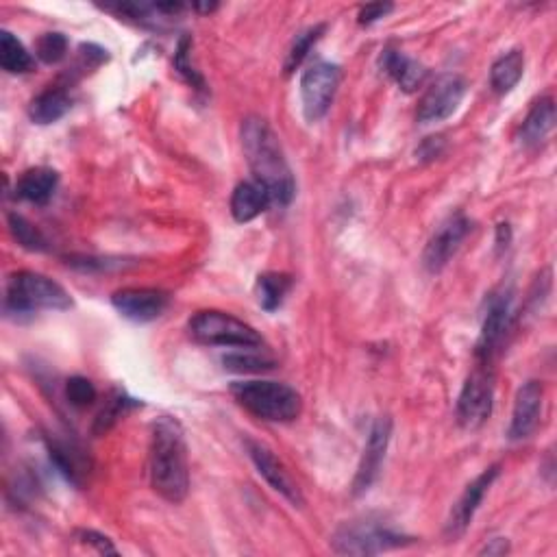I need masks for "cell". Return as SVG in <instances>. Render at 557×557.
<instances>
[{"label":"cell","instance_id":"cell-34","mask_svg":"<svg viewBox=\"0 0 557 557\" xmlns=\"http://www.w3.org/2000/svg\"><path fill=\"white\" fill-rule=\"evenodd\" d=\"M392 9H394V5H390V3L366 5L360 9V16H357V20H360V24H373L381 18H386Z\"/></svg>","mask_w":557,"mask_h":557},{"label":"cell","instance_id":"cell-6","mask_svg":"<svg viewBox=\"0 0 557 557\" xmlns=\"http://www.w3.org/2000/svg\"><path fill=\"white\" fill-rule=\"evenodd\" d=\"M333 549L342 555H375L381 551L399 549L410 544L412 538L383 527L373 521L344 525L333 536Z\"/></svg>","mask_w":557,"mask_h":557},{"label":"cell","instance_id":"cell-32","mask_svg":"<svg viewBox=\"0 0 557 557\" xmlns=\"http://www.w3.org/2000/svg\"><path fill=\"white\" fill-rule=\"evenodd\" d=\"M66 396L74 407H88L96 401V388L90 379L72 377L66 383Z\"/></svg>","mask_w":557,"mask_h":557},{"label":"cell","instance_id":"cell-15","mask_svg":"<svg viewBox=\"0 0 557 557\" xmlns=\"http://www.w3.org/2000/svg\"><path fill=\"white\" fill-rule=\"evenodd\" d=\"M246 449H249L257 473L268 481V486L272 490L283 494L292 505H303V494L299 486H296V481L290 477L286 466L277 460L275 453H272L268 447H264L262 442H253V440H246Z\"/></svg>","mask_w":557,"mask_h":557},{"label":"cell","instance_id":"cell-10","mask_svg":"<svg viewBox=\"0 0 557 557\" xmlns=\"http://www.w3.org/2000/svg\"><path fill=\"white\" fill-rule=\"evenodd\" d=\"M466 96V81L460 74H442L423 96L418 107V122L431 125L451 118Z\"/></svg>","mask_w":557,"mask_h":557},{"label":"cell","instance_id":"cell-24","mask_svg":"<svg viewBox=\"0 0 557 557\" xmlns=\"http://www.w3.org/2000/svg\"><path fill=\"white\" fill-rule=\"evenodd\" d=\"M292 288V279L288 275H281V272H266V275L257 277V301L262 305L266 312H275L281 307L283 299H286L288 292Z\"/></svg>","mask_w":557,"mask_h":557},{"label":"cell","instance_id":"cell-19","mask_svg":"<svg viewBox=\"0 0 557 557\" xmlns=\"http://www.w3.org/2000/svg\"><path fill=\"white\" fill-rule=\"evenodd\" d=\"M59 175L53 168H31L16 185V196L33 205H46L55 196Z\"/></svg>","mask_w":557,"mask_h":557},{"label":"cell","instance_id":"cell-16","mask_svg":"<svg viewBox=\"0 0 557 557\" xmlns=\"http://www.w3.org/2000/svg\"><path fill=\"white\" fill-rule=\"evenodd\" d=\"M542 401H544V388L540 381L531 379L518 388L510 431H507L512 440H525L538 429L540 416H542Z\"/></svg>","mask_w":557,"mask_h":557},{"label":"cell","instance_id":"cell-14","mask_svg":"<svg viewBox=\"0 0 557 557\" xmlns=\"http://www.w3.org/2000/svg\"><path fill=\"white\" fill-rule=\"evenodd\" d=\"M501 475V466L499 464H494L490 468H486L484 473H481L473 484H468L464 494L460 497V501L455 503V507L451 510V516H449V523H447V534L451 538H457V536H462L464 531L468 529L470 521H473V516L477 514L479 510V505L481 501H484L486 497V492L490 490V486L494 484V479H497Z\"/></svg>","mask_w":557,"mask_h":557},{"label":"cell","instance_id":"cell-29","mask_svg":"<svg viewBox=\"0 0 557 557\" xmlns=\"http://www.w3.org/2000/svg\"><path fill=\"white\" fill-rule=\"evenodd\" d=\"M325 33V24H316V27H309L305 29L303 33H299L294 37V42L290 46V51H288V59H286V72H294L296 68H299L305 57L309 55V51H312V46L320 40V35Z\"/></svg>","mask_w":557,"mask_h":557},{"label":"cell","instance_id":"cell-2","mask_svg":"<svg viewBox=\"0 0 557 557\" xmlns=\"http://www.w3.org/2000/svg\"><path fill=\"white\" fill-rule=\"evenodd\" d=\"M151 486L168 503H183L190 490L188 444L179 420L162 416L153 425L151 436Z\"/></svg>","mask_w":557,"mask_h":557},{"label":"cell","instance_id":"cell-25","mask_svg":"<svg viewBox=\"0 0 557 557\" xmlns=\"http://www.w3.org/2000/svg\"><path fill=\"white\" fill-rule=\"evenodd\" d=\"M0 64L9 74H24L33 68V57L9 31L0 33Z\"/></svg>","mask_w":557,"mask_h":557},{"label":"cell","instance_id":"cell-4","mask_svg":"<svg viewBox=\"0 0 557 557\" xmlns=\"http://www.w3.org/2000/svg\"><path fill=\"white\" fill-rule=\"evenodd\" d=\"M5 305L9 312L16 314H31L37 312V309L64 312V309L72 307V299L57 281L40 275V272L22 270L11 275L7 281Z\"/></svg>","mask_w":557,"mask_h":557},{"label":"cell","instance_id":"cell-7","mask_svg":"<svg viewBox=\"0 0 557 557\" xmlns=\"http://www.w3.org/2000/svg\"><path fill=\"white\" fill-rule=\"evenodd\" d=\"M494 405V375L490 366L479 364L457 399V423L464 429H479L492 414Z\"/></svg>","mask_w":557,"mask_h":557},{"label":"cell","instance_id":"cell-17","mask_svg":"<svg viewBox=\"0 0 557 557\" xmlns=\"http://www.w3.org/2000/svg\"><path fill=\"white\" fill-rule=\"evenodd\" d=\"M48 455H51V462L57 466L59 473L68 481H72L74 486L85 484V479L90 475L92 462L79 444L59 440V438H48Z\"/></svg>","mask_w":557,"mask_h":557},{"label":"cell","instance_id":"cell-22","mask_svg":"<svg viewBox=\"0 0 557 557\" xmlns=\"http://www.w3.org/2000/svg\"><path fill=\"white\" fill-rule=\"evenodd\" d=\"M72 107L70 94L61 88H51L33 98L29 107V116L35 125H53V122L64 118Z\"/></svg>","mask_w":557,"mask_h":557},{"label":"cell","instance_id":"cell-31","mask_svg":"<svg viewBox=\"0 0 557 557\" xmlns=\"http://www.w3.org/2000/svg\"><path fill=\"white\" fill-rule=\"evenodd\" d=\"M175 68L181 74V77L188 81L192 88L196 90H205V81L201 74L194 70V66L190 64V40L188 37H183L179 48H177V57H175Z\"/></svg>","mask_w":557,"mask_h":557},{"label":"cell","instance_id":"cell-30","mask_svg":"<svg viewBox=\"0 0 557 557\" xmlns=\"http://www.w3.org/2000/svg\"><path fill=\"white\" fill-rule=\"evenodd\" d=\"M37 57H40L44 64H59L61 59L68 53V40L66 35L61 33H44L40 40H37Z\"/></svg>","mask_w":557,"mask_h":557},{"label":"cell","instance_id":"cell-36","mask_svg":"<svg viewBox=\"0 0 557 557\" xmlns=\"http://www.w3.org/2000/svg\"><path fill=\"white\" fill-rule=\"evenodd\" d=\"M507 242H510V225H499V249H507Z\"/></svg>","mask_w":557,"mask_h":557},{"label":"cell","instance_id":"cell-35","mask_svg":"<svg viewBox=\"0 0 557 557\" xmlns=\"http://www.w3.org/2000/svg\"><path fill=\"white\" fill-rule=\"evenodd\" d=\"M507 551H510V544H507V540L503 538H494L490 540L484 549H481L479 553L481 555H505Z\"/></svg>","mask_w":557,"mask_h":557},{"label":"cell","instance_id":"cell-11","mask_svg":"<svg viewBox=\"0 0 557 557\" xmlns=\"http://www.w3.org/2000/svg\"><path fill=\"white\" fill-rule=\"evenodd\" d=\"M473 229V222L466 216L455 214L444 225L433 233L427 249L423 253V264L429 272H440L444 266L451 262V257L460 251L466 235Z\"/></svg>","mask_w":557,"mask_h":557},{"label":"cell","instance_id":"cell-28","mask_svg":"<svg viewBox=\"0 0 557 557\" xmlns=\"http://www.w3.org/2000/svg\"><path fill=\"white\" fill-rule=\"evenodd\" d=\"M9 231L16 238V242L22 246V249L37 251V253L48 249V242L44 238V233L37 229L35 225H31V222L20 214L9 216Z\"/></svg>","mask_w":557,"mask_h":557},{"label":"cell","instance_id":"cell-20","mask_svg":"<svg viewBox=\"0 0 557 557\" xmlns=\"http://www.w3.org/2000/svg\"><path fill=\"white\" fill-rule=\"evenodd\" d=\"M270 196L264 185L257 181H244L233 190L231 214L238 222H251L270 207Z\"/></svg>","mask_w":557,"mask_h":557},{"label":"cell","instance_id":"cell-12","mask_svg":"<svg viewBox=\"0 0 557 557\" xmlns=\"http://www.w3.org/2000/svg\"><path fill=\"white\" fill-rule=\"evenodd\" d=\"M170 303V296L157 288H127L111 296V305L133 323H151L162 316Z\"/></svg>","mask_w":557,"mask_h":557},{"label":"cell","instance_id":"cell-33","mask_svg":"<svg viewBox=\"0 0 557 557\" xmlns=\"http://www.w3.org/2000/svg\"><path fill=\"white\" fill-rule=\"evenodd\" d=\"M77 540L81 544H85V547L96 549V553H101V555H116L118 553L109 538H105L103 534H98V531H92V529L77 531Z\"/></svg>","mask_w":557,"mask_h":557},{"label":"cell","instance_id":"cell-18","mask_svg":"<svg viewBox=\"0 0 557 557\" xmlns=\"http://www.w3.org/2000/svg\"><path fill=\"white\" fill-rule=\"evenodd\" d=\"M555 127V103L551 96H544L531 107L523 127H521V144L525 148H538Z\"/></svg>","mask_w":557,"mask_h":557},{"label":"cell","instance_id":"cell-26","mask_svg":"<svg viewBox=\"0 0 557 557\" xmlns=\"http://www.w3.org/2000/svg\"><path fill=\"white\" fill-rule=\"evenodd\" d=\"M133 407H138V403L129 399L127 394H122V392L111 394L109 401L105 403V407L101 412H98V416L94 420L96 436H103V433H107L111 427L118 423L122 416H125L129 410H133Z\"/></svg>","mask_w":557,"mask_h":557},{"label":"cell","instance_id":"cell-37","mask_svg":"<svg viewBox=\"0 0 557 557\" xmlns=\"http://www.w3.org/2000/svg\"><path fill=\"white\" fill-rule=\"evenodd\" d=\"M216 7H218V5H214V3H212V5H196L198 11H214Z\"/></svg>","mask_w":557,"mask_h":557},{"label":"cell","instance_id":"cell-3","mask_svg":"<svg viewBox=\"0 0 557 557\" xmlns=\"http://www.w3.org/2000/svg\"><path fill=\"white\" fill-rule=\"evenodd\" d=\"M231 394L246 412L268 423H292L301 416V394L279 381H235Z\"/></svg>","mask_w":557,"mask_h":557},{"label":"cell","instance_id":"cell-5","mask_svg":"<svg viewBox=\"0 0 557 557\" xmlns=\"http://www.w3.org/2000/svg\"><path fill=\"white\" fill-rule=\"evenodd\" d=\"M190 336L207 346H233V349H259L262 336L244 320L216 309H205L190 320Z\"/></svg>","mask_w":557,"mask_h":557},{"label":"cell","instance_id":"cell-23","mask_svg":"<svg viewBox=\"0 0 557 557\" xmlns=\"http://www.w3.org/2000/svg\"><path fill=\"white\" fill-rule=\"evenodd\" d=\"M523 72H525V53L523 51L514 48V51L499 57L497 61H494L492 72H490V83H492L494 92L497 94L512 92L518 85V81L523 79Z\"/></svg>","mask_w":557,"mask_h":557},{"label":"cell","instance_id":"cell-27","mask_svg":"<svg viewBox=\"0 0 557 557\" xmlns=\"http://www.w3.org/2000/svg\"><path fill=\"white\" fill-rule=\"evenodd\" d=\"M222 364L231 373H264L275 368V360L266 355H259L257 349H240L222 357Z\"/></svg>","mask_w":557,"mask_h":557},{"label":"cell","instance_id":"cell-13","mask_svg":"<svg viewBox=\"0 0 557 557\" xmlns=\"http://www.w3.org/2000/svg\"><path fill=\"white\" fill-rule=\"evenodd\" d=\"M390 436H392V420L388 416H381L368 433L362 462H360V468H357L355 484H353L355 494H362L375 484V479L383 464V457H386V451H388Z\"/></svg>","mask_w":557,"mask_h":557},{"label":"cell","instance_id":"cell-21","mask_svg":"<svg viewBox=\"0 0 557 557\" xmlns=\"http://www.w3.org/2000/svg\"><path fill=\"white\" fill-rule=\"evenodd\" d=\"M381 68L386 70L405 92H416L427 77L425 66H420L418 61L396 51H386L381 55Z\"/></svg>","mask_w":557,"mask_h":557},{"label":"cell","instance_id":"cell-8","mask_svg":"<svg viewBox=\"0 0 557 557\" xmlns=\"http://www.w3.org/2000/svg\"><path fill=\"white\" fill-rule=\"evenodd\" d=\"M340 83V68L329 61H316L309 66L301 79V101L303 114L309 122H318L325 118L329 111L333 96H336Z\"/></svg>","mask_w":557,"mask_h":557},{"label":"cell","instance_id":"cell-1","mask_svg":"<svg viewBox=\"0 0 557 557\" xmlns=\"http://www.w3.org/2000/svg\"><path fill=\"white\" fill-rule=\"evenodd\" d=\"M240 138L246 162H249L255 181L264 185L270 203L279 207L290 205L296 192V183L275 131L270 129L264 118L251 116L242 122Z\"/></svg>","mask_w":557,"mask_h":557},{"label":"cell","instance_id":"cell-9","mask_svg":"<svg viewBox=\"0 0 557 557\" xmlns=\"http://www.w3.org/2000/svg\"><path fill=\"white\" fill-rule=\"evenodd\" d=\"M512 290H503L494 294L488 305V312L481 327L479 340L475 346L477 364L490 366L494 357L501 351V346L507 338V331L512 327Z\"/></svg>","mask_w":557,"mask_h":557}]
</instances>
